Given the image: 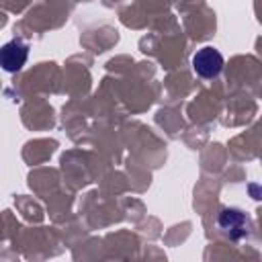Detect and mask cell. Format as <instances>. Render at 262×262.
I'll list each match as a JSON object with an SVG mask.
<instances>
[{
    "label": "cell",
    "instance_id": "3",
    "mask_svg": "<svg viewBox=\"0 0 262 262\" xmlns=\"http://www.w3.org/2000/svg\"><path fill=\"white\" fill-rule=\"evenodd\" d=\"M27 55H29L27 43H23L20 39H12V41L2 45V49H0V63H2V68L6 72H18L25 66Z\"/></svg>",
    "mask_w": 262,
    "mask_h": 262
},
{
    "label": "cell",
    "instance_id": "1",
    "mask_svg": "<svg viewBox=\"0 0 262 262\" xmlns=\"http://www.w3.org/2000/svg\"><path fill=\"white\" fill-rule=\"evenodd\" d=\"M192 70L196 72V76L211 80L217 78L223 70V55L215 49V47H203L192 55Z\"/></svg>",
    "mask_w": 262,
    "mask_h": 262
},
{
    "label": "cell",
    "instance_id": "2",
    "mask_svg": "<svg viewBox=\"0 0 262 262\" xmlns=\"http://www.w3.org/2000/svg\"><path fill=\"white\" fill-rule=\"evenodd\" d=\"M248 217L244 211L235 207H227L219 213V227L223 233H227L231 239H239L248 233Z\"/></svg>",
    "mask_w": 262,
    "mask_h": 262
}]
</instances>
